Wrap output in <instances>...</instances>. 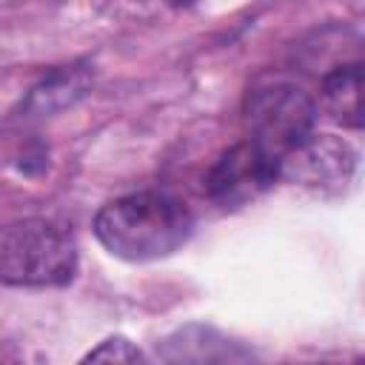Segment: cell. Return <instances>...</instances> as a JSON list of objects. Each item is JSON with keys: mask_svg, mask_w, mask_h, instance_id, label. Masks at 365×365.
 <instances>
[{"mask_svg": "<svg viewBox=\"0 0 365 365\" xmlns=\"http://www.w3.org/2000/svg\"><path fill=\"white\" fill-rule=\"evenodd\" d=\"M194 231L191 211L157 191H140L106 202L94 217V234L108 254L128 262H148L174 254Z\"/></svg>", "mask_w": 365, "mask_h": 365, "instance_id": "cell-1", "label": "cell"}, {"mask_svg": "<svg viewBox=\"0 0 365 365\" xmlns=\"http://www.w3.org/2000/svg\"><path fill=\"white\" fill-rule=\"evenodd\" d=\"M77 274L74 237L43 217L17 220L0 237V277L6 285H66Z\"/></svg>", "mask_w": 365, "mask_h": 365, "instance_id": "cell-2", "label": "cell"}, {"mask_svg": "<svg viewBox=\"0 0 365 365\" xmlns=\"http://www.w3.org/2000/svg\"><path fill=\"white\" fill-rule=\"evenodd\" d=\"M242 120L251 140L282 160V154L314 134L317 106L302 88L291 83H271L254 88L245 97Z\"/></svg>", "mask_w": 365, "mask_h": 365, "instance_id": "cell-3", "label": "cell"}, {"mask_svg": "<svg viewBox=\"0 0 365 365\" xmlns=\"http://www.w3.org/2000/svg\"><path fill=\"white\" fill-rule=\"evenodd\" d=\"M279 180V157L257 140L231 145L208 171L205 188L220 208H242Z\"/></svg>", "mask_w": 365, "mask_h": 365, "instance_id": "cell-4", "label": "cell"}, {"mask_svg": "<svg viewBox=\"0 0 365 365\" xmlns=\"http://www.w3.org/2000/svg\"><path fill=\"white\" fill-rule=\"evenodd\" d=\"M356 168L351 145L334 134H311L279 160V177L319 197L339 194Z\"/></svg>", "mask_w": 365, "mask_h": 365, "instance_id": "cell-5", "label": "cell"}, {"mask_svg": "<svg viewBox=\"0 0 365 365\" xmlns=\"http://www.w3.org/2000/svg\"><path fill=\"white\" fill-rule=\"evenodd\" d=\"M322 111L345 128H365V60L345 63L322 77Z\"/></svg>", "mask_w": 365, "mask_h": 365, "instance_id": "cell-6", "label": "cell"}, {"mask_svg": "<svg viewBox=\"0 0 365 365\" xmlns=\"http://www.w3.org/2000/svg\"><path fill=\"white\" fill-rule=\"evenodd\" d=\"M88 88V74L86 71H54L48 80H43L26 100V108L34 114H48L63 106H71L80 100Z\"/></svg>", "mask_w": 365, "mask_h": 365, "instance_id": "cell-7", "label": "cell"}, {"mask_svg": "<svg viewBox=\"0 0 365 365\" xmlns=\"http://www.w3.org/2000/svg\"><path fill=\"white\" fill-rule=\"evenodd\" d=\"M86 359L88 362H143V354L125 336H111L100 342L94 351H88Z\"/></svg>", "mask_w": 365, "mask_h": 365, "instance_id": "cell-8", "label": "cell"}]
</instances>
